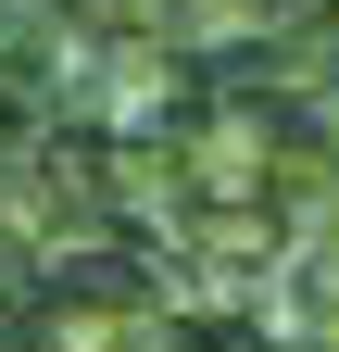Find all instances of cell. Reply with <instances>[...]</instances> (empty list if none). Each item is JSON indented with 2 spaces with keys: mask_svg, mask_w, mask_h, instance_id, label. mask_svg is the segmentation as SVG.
Instances as JSON below:
<instances>
[{
  "mask_svg": "<svg viewBox=\"0 0 339 352\" xmlns=\"http://www.w3.org/2000/svg\"><path fill=\"white\" fill-rule=\"evenodd\" d=\"M289 327H302V340H327V352H339V227H327V239H302V252H289Z\"/></svg>",
  "mask_w": 339,
  "mask_h": 352,
  "instance_id": "1",
  "label": "cell"
}]
</instances>
